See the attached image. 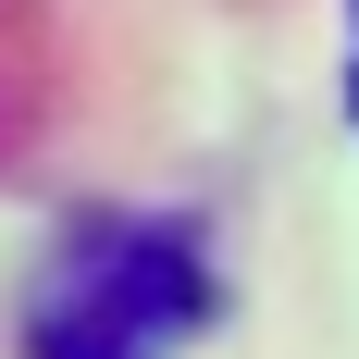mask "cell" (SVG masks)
I'll list each match as a JSON object with an SVG mask.
<instances>
[{
  "label": "cell",
  "instance_id": "6da1fadb",
  "mask_svg": "<svg viewBox=\"0 0 359 359\" xmlns=\"http://www.w3.org/2000/svg\"><path fill=\"white\" fill-rule=\"evenodd\" d=\"M211 323V260L186 223H87L25 310V359H174Z\"/></svg>",
  "mask_w": 359,
  "mask_h": 359
}]
</instances>
